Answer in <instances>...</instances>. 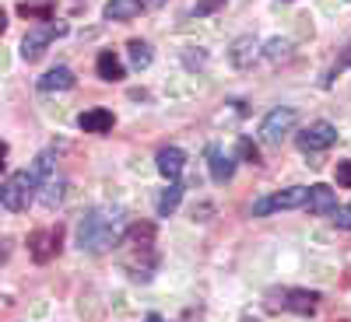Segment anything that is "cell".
<instances>
[{"instance_id":"2e32d148","label":"cell","mask_w":351,"mask_h":322,"mask_svg":"<svg viewBox=\"0 0 351 322\" xmlns=\"http://www.w3.org/2000/svg\"><path fill=\"white\" fill-rule=\"evenodd\" d=\"M144 8V0H109V4L102 8V14H106V21H130V18H137Z\"/></svg>"},{"instance_id":"7c38bea8","label":"cell","mask_w":351,"mask_h":322,"mask_svg":"<svg viewBox=\"0 0 351 322\" xmlns=\"http://www.w3.org/2000/svg\"><path fill=\"white\" fill-rule=\"evenodd\" d=\"M77 126H81L84 133H112L116 116H112L109 109H88V112L77 116Z\"/></svg>"},{"instance_id":"603a6c76","label":"cell","mask_w":351,"mask_h":322,"mask_svg":"<svg viewBox=\"0 0 351 322\" xmlns=\"http://www.w3.org/2000/svg\"><path fill=\"white\" fill-rule=\"evenodd\" d=\"M239 158L250 161V165H260V148H256L250 137H239Z\"/></svg>"},{"instance_id":"d6986e66","label":"cell","mask_w":351,"mask_h":322,"mask_svg":"<svg viewBox=\"0 0 351 322\" xmlns=\"http://www.w3.org/2000/svg\"><path fill=\"white\" fill-rule=\"evenodd\" d=\"M183 203V186L180 183H169L165 189H162V196H158V217H169V214H176V207Z\"/></svg>"},{"instance_id":"ac0fdd59","label":"cell","mask_w":351,"mask_h":322,"mask_svg":"<svg viewBox=\"0 0 351 322\" xmlns=\"http://www.w3.org/2000/svg\"><path fill=\"white\" fill-rule=\"evenodd\" d=\"M53 11H56V0H21L18 4V14L21 18H32V21H53Z\"/></svg>"},{"instance_id":"277c9868","label":"cell","mask_w":351,"mask_h":322,"mask_svg":"<svg viewBox=\"0 0 351 322\" xmlns=\"http://www.w3.org/2000/svg\"><path fill=\"white\" fill-rule=\"evenodd\" d=\"M64 32H67V25H56V21L36 25L32 32H28V36L21 39V60H25V64H36L39 56L49 49V42H53V39H60Z\"/></svg>"},{"instance_id":"8992f818","label":"cell","mask_w":351,"mask_h":322,"mask_svg":"<svg viewBox=\"0 0 351 322\" xmlns=\"http://www.w3.org/2000/svg\"><path fill=\"white\" fill-rule=\"evenodd\" d=\"M64 249V228H36L32 235H28V256H32L36 263H49L56 259Z\"/></svg>"},{"instance_id":"7402d4cb","label":"cell","mask_w":351,"mask_h":322,"mask_svg":"<svg viewBox=\"0 0 351 322\" xmlns=\"http://www.w3.org/2000/svg\"><path fill=\"white\" fill-rule=\"evenodd\" d=\"M39 200H43V207H49V211H53L56 203L64 200V179H56V175H53L49 183H43V196H39Z\"/></svg>"},{"instance_id":"f546056e","label":"cell","mask_w":351,"mask_h":322,"mask_svg":"<svg viewBox=\"0 0 351 322\" xmlns=\"http://www.w3.org/2000/svg\"><path fill=\"white\" fill-rule=\"evenodd\" d=\"M243 322H260V319H253V315H246V319H243Z\"/></svg>"},{"instance_id":"ba28073f","label":"cell","mask_w":351,"mask_h":322,"mask_svg":"<svg viewBox=\"0 0 351 322\" xmlns=\"http://www.w3.org/2000/svg\"><path fill=\"white\" fill-rule=\"evenodd\" d=\"M278 298L281 301H274L267 308H288V312H295V315H313L319 308V295H316V291H306V287H285Z\"/></svg>"},{"instance_id":"8fae6325","label":"cell","mask_w":351,"mask_h":322,"mask_svg":"<svg viewBox=\"0 0 351 322\" xmlns=\"http://www.w3.org/2000/svg\"><path fill=\"white\" fill-rule=\"evenodd\" d=\"M306 211L316 214V217H324V214H334L337 211V193L324 183H316L309 186V203H306Z\"/></svg>"},{"instance_id":"d4e9b609","label":"cell","mask_w":351,"mask_h":322,"mask_svg":"<svg viewBox=\"0 0 351 322\" xmlns=\"http://www.w3.org/2000/svg\"><path fill=\"white\" fill-rule=\"evenodd\" d=\"M330 221H334L341 231H351V203H337V211L330 214Z\"/></svg>"},{"instance_id":"83f0119b","label":"cell","mask_w":351,"mask_h":322,"mask_svg":"<svg viewBox=\"0 0 351 322\" xmlns=\"http://www.w3.org/2000/svg\"><path fill=\"white\" fill-rule=\"evenodd\" d=\"M344 67H351V46L344 49V56H341V60H337V64L330 67V77H337V74H341ZM330 77H327V84H330Z\"/></svg>"},{"instance_id":"44dd1931","label":"cell","mask_w":351,"mask_h":322,"mask_svg":"<svg viewBox=\"0 0 351 322\" xmlns=\"http://www.w3.org/2000/svg\"><path fill=\"white\" fill-rule=\"evenodd\" d=\"M53 168H56V155H53V151H43V155L36 158V165L28 168V172H32V175H36V183L43 186V183L53 179Z\"/></svg>"},{"instance_id":"7a4b0ae2","label":"cell","mask_w":351,"mask_h":322,"mask_svg":"<svg viewBox=\"0 0 351 322\" xmlns=\"http://www.w3.org/2000/svg\"><path fill=\"white\" fill-rule=\"evenodd\" d=\"M36 175L32 172H11L8 179H4V186H0V203H4V211H11V214H21V211H28V203H32V196H36Z\"/></svg>"},{"instance_id":"cb8c5ba5","label":"cell","mask_w":351,"mask_h":322,"mask_svg":"<svg viewBox=\"0 0 351 322\" xmlns=\"http://www.w3.org/2000/svg\"><path fill=\"white\" fill-rule=\"evenodd\" d=\"M288 49H291V46H288L285 39H271V42H267V60H274V64H278V60H288V56H291Z\"/></svg>"},{"instance_id":"9a60e30c","label":"cell","mask_w":351,"mask_h":322,"mask_svg":"<svg viewBox=\"0 0 351 322\" xmlns=\"http://www.w3.org/2000/svg\"><path fill=\"white\" fill-rule=\"evenodd\" d=\"M95 70H99V77H102V81H109V84H116V81H123V77H127L123 60H120V56H116L112 49H102V53H99Z\"/></svg>"},{"instance_id":"5b68a950","label":"cell","mask_w":351,"mask_h":322,"mask_svg":"<svg viewBox=\"0 0 351 322\" xmlns=\"http://www.w3.org/2000/svg\"><path fill=\"white\" fill-rule=\"evenodd\" d=\"M295 123H299V112L291 109V105H278V109H271L267 116H263V123H260V137H263V144H281L291 130H295Z\"/></svg>"},{"instance_id":"52a82bcc","label":"cell","mask_w":351,"mask_h":322,"mask_svg":"<svg viewBox=\"0 0 351 322\" xmlns=\"http://www.w3.org/2000/svg\"><path fill=\"white\" fill-rule=\"evenodd\" d=\"M295 144H299V151L302 155H316V151H330L334 144H337V126L327 123V120H319V123H309L302 133H295Z\"/></svg>"},{"instance_id":"9c48e42d","label":"cell","mask_w":351,"mask_h":322,"mask_svg":"<svg viewBox=\"0 0 351 322\" xmlns=\"http://www.w3.org/2000/svg\"><path fill=\"white\" fill-rule=\"evenodd\" d=\"M260 53H263V46H260L256 36H239L236 42H232V49H228V60H232L236 70H246V67H253V60Z\"/></svg>"},{"instance_id":"4fadbf2b","label":"cell","mask_w":351,"mask_h":322,"mask_svg":"<svg viewBox=\"0 0 351 322\" xmlns=\"http://www.w3.org/2000/svg\"><path fill=\"white\" fill-rule=\"evenodd\" d=\"M74 84H77V77H74L71 67H53L49 74L39 77V92H46V95H53V92H71Z\"/></svg>"},{"instance_id":"f1b7e54d","label":"cell","mask_w":351,"mask_h":322,"mask_svg":"<svg viewBox=\"0 0 351 322\" xmlns=\"http://www.w3.org/2000/svg\"><path fill=\"white\" fill-rule=\"evenodd\" d=\"M144 322H165V319H162V315H155V312H152V315H148V319H144Z\"/></svg>"},{"instance_id":"3957f363","label":"cell","mask_w":351,"mask_h":322,"mask_svg":"<svg viewBox=\"0 0 351 322\" xmlns=\"http://www.w3.org/2000/svg\"><path fill=\"white\" fill-rule=\"evenodd\" d=\"M306 203H309V189L306 186H288L281 193H271V196H263L253 203V217H271L278 211H306Z\"/></svg>"},{"instance_id":"4316f807","label":"cell","mask_w":351,"mask_h":322,"mask_svg":"<svg viewBox=\"0 0 351 322\" xmlns=\"http://www.w3.org/2000/svg\"><path fill=\"white\" fill-rule=\"evenodd\" d=\"M337 186L341 189H351V158L348 161H337Z\"/></svg>"},{"instance_id":"ffe728a7","label":"cell","mask_w":351,"mask_h":322,"mask_svg":"<svg viewBox=\"0 0 351 322\" xmlns=\"http://www.w3.org/2000/svg\"><path fill=\"white\" fill-rule=\"evenodd\" d=\"M127 53H130V64H134L137 70H148V67H152V60H155L152 46L144 42V39H130V42H127Z\"/></svg>"},{"instance_id":"484cf974","label":"cell","mask_w":351,"mask_h":322,"mask_svg":"<svg viewBox=\"0 0 351 322\" xmlns=\"http://www.w3.org/2000/svg\"><path fill=\"white\" fill-rule=\"evenodd\" d=\"M218 8H225V0H197L193 14H197V18H208V14H215Z\"/></svg>"},{"instance_id":"30bf717a","label":"cell","mask_w":351,"mask_h":322,"mask_svg":"<svg viewBox=\"0 0 351 322\" xmlns=\"http://www.w3.org/2000/svg\"><path fill=\"white\" fill-rule=\"evenodd\" d=\"M208 168H211V179L225 186V183H232V175H236V158L225 148H218V144H211L208 148Z\"/></svg>"},{"instance_id":"e0dca14e","label":"cell","mask_w":351,"mask_h":322,"mask_svg":"<svg viewBox=\"0 0 351 322\" xmlns=\"http://www.w3.org/2000/svg\"><path fill=\"white\" fill-rule=\"evenodd\" d=\"M123 245H130V249H155V224H148V221L130 224Z\"/></svg>"},{"instance_id":"5bb4252c","label":"cell","mask_w":351,"mask_h":322,"mask_svg":"<svg viewBox=\"0 0 351 322\" xmlns=\"http://www.w3.org/2000/svg\"><path fill=\"white\" fill-rule=\"evenodd\" d=\"M183 168H186V155H183V148H162V151H158V172L165 175L169 183L180 179Z\"/></svg>"},{"instance_id":"6da1fadb","label":"cell","mask_w":351,"mask_h":322,"mask_svg":"<svg viewBox=\"0 0 351 322\" xmlns=\"http://www.w3.org/2000/svg\"><path fill=\"white\" fill-rule=\"evenodd\" d=\"M127 214L123 207H92L77 224V249L88 256H102L127 239Z\"/></svg>"}]
</instances>
